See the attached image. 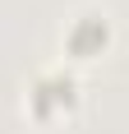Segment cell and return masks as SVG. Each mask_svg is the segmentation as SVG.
Returning <instances> with one entry per match:
<instances>
[{
	"label": "cell",
	"instance_id": "6da1fadb",
	"mask_svg": "<svg viewBox=\"0 0 129 134\" xmlns=\"http://www.w3.org/2000/svg\"><path fill=\"white\" fill-rule=\"evenodd\" d=\"M78 97H83V83H78L74 65H46L37 69L32 79H28V97L23 107L32 120H55V116H69V111L78 107Z\"/></svg>",
	"mask_w": 129,
	"mask_h": 134
},
{
	"label": "cell",
	"instance_id": "7a4b0ae2",
	"mask_svg": "<svg viewBox=\"0 0 129 134\" xmlns=\"http://www.w3.org/2000/svg\"><path fill=\"white\" fill-rule=\"evenodd\" d=\"M111 37H115L111 14L97 9V5H83V9H74L69 19H64L60 51H64V60H97V55L111 46Z\"/></svg>",
	"mask_w": 129,
	"mask_h": 134
}]
</instances>
